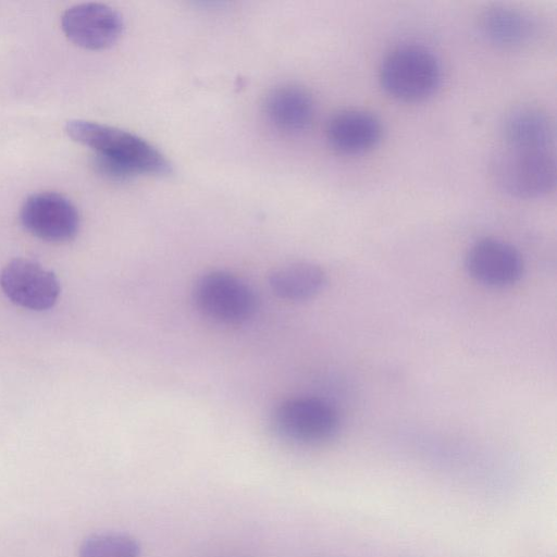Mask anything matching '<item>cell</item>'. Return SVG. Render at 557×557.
<instances>
[{
  "label": "cell",
  "mask_w": 557,
  "mask_h": 557,
  "mask_svg": "<svg viewBox=\"0 0 557 557\" xmlns=\"http://www.w3.org/2000/svg\"><path fill=\"white\" fill-rule=\"evenodd\" d=\"M64 128L69 137L96 152L97 166L111 178L172 172L171 163L156 147L131 132L81 119L69 120Z\"/></svg>",
  "instance_id": "cell-1"
},
{
  "label": "cell",
  "mask_w": 557,
  "mask_h": 557,
  "mask_svg": "<svg viewBox=\"0 0 557 557\" xmlns=\"http://www.w3.org/2000/svg\"><path fill=\"white\" fill-rule=\"evenodd\" d=\"M491 173L506 194L517 198H536L555 186L556 162L549 150L506 146L494 156Z\"/></svg>",
  "instance_id": "cell-2"
},
{
  "label": "cell",
  "mask_w": 557,
  "mask_h": 557,
  "mask_svg": "<svg viewBox=\"0 0 557 557\" xmlns=\"http://www.w3.org/2000/svg\"><path fill=\"white\" fill-rule=\"evenodd\" d=\"M441 79L436 57L419 45L395 48L383 60L380 82L391 96L404 101H417L433 94Z\"/></svg>",
  "instance_id": "cell-3"
},
{
  "label": "cell",
  "mask_w": 557,
  "mask_h": 557,
  "mask_svg": "<svg viewBox=\"0 0 557 557\" xmlns=\"http://www.w3.org/2000/svg\"><path fill=\"white\" fill-rule=\"evenodd\" d=\"M193 299L205 317L227 325L246 322L257 309L253 290L224 271H211L200 276L195 283Z\"/></svg>",
  "instance_id": "cell-4"
},
{
  "label": "cell",
  "mask_w": 557,
  "mask_h": 557,
  "mask_svg": "<svg viewBox=\"0 0 557 557\" xmlns=\"http://www.w3.org/2000/svg\"><path fill=\"white\" fill-rule=\"evenodd\" d=\"M339 417L327 401L315 397H296L282 401L272 414L275 432L299 445L329 442L339 430Z\"/></svg>",
  "instance_id": "cell-5"
},
{
  "label": "cell",
  "mask_w": 557,
  "mask_h": 557,
  "mask_svg": "<svg viewBox=\"0 0 557 557\" xmlns=\"http://www.w3.org/2000/svg\"><path fill=\"white\" fill-rule=\"evenodd\" d=\"M20 219L30 234L52 243L71 240L79 228L76 207L66 197L53 191L28 196L22 205Z\"/></svg>",
  "instance_id": "cell-6"
},
{
  "label": "cell",
  "mask_w": 557,
  "mask_h": 557,
  "mask_svg": "<svg viewBox=\"0 0 557 557\" xmlns=\"http://www.w3.org/2000/svg\"><path fill=\"white\" fill-rule=\"evenodd\" d=\"M0 285L11 301L36 311L53 307L60 294L54 274L25 258L14 259L4 267Z\"/></svg>",
  "instance_id": "cell-7"
},
{
  "label": "cell",
  "mask_w": 557,
  "mask_h": 557,
  "mask_svg": "<svg viewBox=\"0 0 557 557\" xmlns=\"http://www.w3.org/2000/svg\"><path fill=\"white\" fill-rule=\"evenodd\" d=\"M65 36L75 45L90 50L106 49L117 41L123 18L113 8L86 2L69 8L61 17Z\"/></svg>",
  "instance_id": "cell-8"
},
{
  "label": "cell",
  "mask_w": 557,
  "mask_h": 557,
  "mask_svg": "<svg viewBox=\"0 0 557 557\" xmlns=\"http://www.w3.org/2000/svg\"><path fill=\"white\" fill-rule=\"evenodd\" d=\"M466 269L476 282L488 287L503 288L521 278L523 262L519 252L508 243L483 238L468 250Z\"/></svg>",
  "instance_id": "cell-9"
},
{
  "label": "cell",
  "mask_w": 557,
  "mask_h": 557,
  "mask_svg": "<svg viewBox=\"0 0 557 557\" xmlns=\"http://www.w3.org/2000/svg\"><path fill=\"white\" fill-rule=\"evenodd\" d=\"M263 111L277 131L295 134L309 126L314 106L307 89L295 84H282L267 94Z\"/></svg>",
  "instance_id": "cell-10"
},
{
  "label": "cell",
  "mask_w": 557,
  "mask_h": 557,
  "mask_svg": "<svg viewBox=\"0 0 557 557\" xmlns=\"http://www.w3.org/2000/svg\"><path fill=\"white\" fill-rule=\"evenodd\" d=\"M382 124L370 112L344 110L334 114L326 125L330 145L343 153H361L374 147L381 139Z\"/></svg>",
  "instance_id": "cell-11"
},
{
  "label": "cell",
  "mask_w": 557,
  "mask_h": 557,
  "mask_svg": "<svg viewBox=\"0 0 557 557\" xmlns=\"http://www.w3.org/2000/svg\"><path fill=\"white\" fill-rule=\"evenodd\" d=\"M506 146L512 148L549 150L554 143V125L542 110L522 106L512 109L503 122Z\"/></svg>",
  "instance_id": "cell-12"
},
{
  "label": "cell",
  "mask_w": 557,
  "mask_h": 557,
  "mask_svg": "<svg viewBox=\"0 0 557 557\" xmlns=\"http://www.w3.org/2000/svg\"><path fill=\"white\" fill-rule=\"evenodd\" d=\"M479 27L486 38L506 46L528 44L539 34V24L534 17L503 5L484 10L479 17Z\"/></svg>",
  "instance_id": "cell-13"
},
{
  "label": "cell",
  "mask_w": 557,
  "mask_h": 557,
  "mask_svg": "<svg viewBox=\"0 0 557 557\" xmlns=\"http://www.w3.org/2000/svg\"><path fill=\"white\" fill-rule=\"evenodd\" d=\"M269 285L280 298L304 301L315 297L326 285L324 271L309 262H293L272 270Z\"/></svg>",
  "instance_id": "cell-14"
},
{
  "label": "cell",
  "mask_w": 557,
  "mask_h": 557,
  "mask_svg": "<svg viewBox=\"0 0 557 557\" xmlns=\"http://www.w3.org/2000/svg\"><path fill=\"white\" fill-rule=\"evenodd\" d=\"M140 545L121 532H99L87 536L79 546V557H140Z\"/></svg>",
  "instance_id": "cell-15"
}]
</instances>
